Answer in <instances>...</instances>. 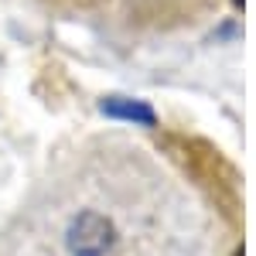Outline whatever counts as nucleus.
Instances as JSON below:
<instances>
[{"mask_svg": "<svg viewBox=\"0 0 256 256\" xmlns=\"http://www.w3.org/2000/svg\"><path fill=\"white\" fill-rule=\"evenodd\" d=\"M102 113L116 120H130V123H140V126H154V110L144 102V99H126V96H106L102 99Z\"/></svg>", "mask_w": 256, "mask_h": 256, "instance_id": "f03ea898", "label": "nucleus"}, {"mask_svg": "<svg viewBox=\"0 0 256 256\" xmlns=\"http://www.w3.org/2000/svg\"><path fill=\"white\" fill-rule=\"evenodd\" d=\"M236 256H242V253H236Z\"/></svg>", "mask_w": 256, "mask_h": 256, "instance_id": "7ed1b4c3", "label": "nucleus"}, {"mask_svg": "<svg viewBox=\"0 0 256 256\" xmlns=\"http://www.w3.org/2000/svg\"><path fill=\"white\" fill-rule=\"evenodd\" d=\"M113 222L99 212H82L68 226V250L72 256H106L113 250Z\"/></svg>", "mask_w": 256, "mask_h": 256, "instance_id": "f257e3e1", "label": "nucleus"}]
</instances>
